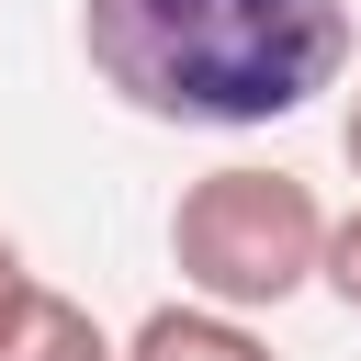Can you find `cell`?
Returning a JSON list of instances; mask_svg holds the SVG:
<instances>
[{"instance_id": "6", "label": "cell", "mask_w": 361, "mask_h": 361, "mask_svg": "<svg viewBox=\"0 0 361 361\" xmlns=\"http://www.w3.org/2000/svg\"><path fill=\"white\" fill-rule=\"evenodd\" d=\"M23 293H34V271H23V248H11V226H0V327L23 316Z\"/></svg>"}, {"instance_id": "2", "label": "cell", "mask_w": 361, "mask_h": 361, "mask_svg": "<svg viewBox=\"0 0 361 361\" xmlns=\"http://www.w3.org/2000/svg\"><path fill=\"white\" fill-rule=\"evenodd\" d=\"M316 248H327V203L293 169H203L169 203L180 293L214 305V316H259V305L305 293L316 282Z\"/></svg>"}, {"instance_id": "7", "label": "cell", "mask_w": 361, "mask_h": 361, "mask_svg": "<svg viewBox=\"0 0 361 361\" xmlns=\"http://www.w3.org/2000/svg\"><path fill=\"white\" fill-rule=\"evenodd\" d=\"M338 147H350V169H361V90H350V113H338Z\"/></svg>"}, {"instance_id": "3", "label": "cell", "mask_w": 361, "mask_h": 361, "mask_svg": "<svg viewBox=\"0 0 361 361\" xmlns=\"http://www.w3.org/2000/svg\"><path fill=\"white\" fill-rule=\"evenodd\" d=\"M124 361H271V338L248 316H214V305H158L124 338Z\"/></svg>"}, {"instance_id": "4", "label": "cell", "mask_w": 361, "mask_h": 361, "mask_svg": "<svg viewBox=\"0 0 361 361\" xmlns=\"http://www.w3.org/2000/svg\"><path fill=\"white\" fill-rule=\"evenodd\" d=\"M0 361H124L113 338H102V316L90 305H68V293H23V316L0 327Z\"/></svg>"}, {"instance_id": "1", "label": "cell", "mask_w": 361, "mask_h": 361, "mask_svg": "<svg viewBox=\"0 0 361 361\" xmlns=\"http://www.w3.org/2000/svg\"><path fill=\"white\" fill-rule=\"evenodd\" d=\"M79 45L158 124H282L350 79V0H79Z\"/></svg>"}, {"instance_id": "5", "label": "cell", "mask_w": 361, "mask_h": 361, "mask_svg": "<svg viewBox=\"0 0 361 361\" xmlns=\"http://www.w3.org/2000/svg\"><path fill=\"white\" fill-rule=\"evenodd\" d=\"M316 282H327V293H338V305L361 316V203H350V214H327V248H316Z\"/></svg>"}]
</instances>
